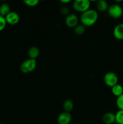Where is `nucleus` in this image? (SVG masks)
I'll return each mask as SVG.
<instances>
[{
    "label": "nucleus",
    "instance_id": "1",
    "mask_svg": "<svg viewBox=\"0 0 123 124\" xmlns=\"http://www.w3.org/2000/svg\"><path fill=\"white\" fill-rule=\"evenodd\" d=\"M98 18L97 12L94 9L86 10L82 13L80 16V21L82 25L84 27H90L96 23Z\"/></svg>",
    "mask_w": 123,
    "mask_h": 124
},
{
    "label": "nucleus",
    "instance_id": "2",
    "mask_svg": "<svg viewBox=\"0 0 123 124\" xmlns=\"http://www.w3.org/2000/svg\"><path fill=\"white\" fill-rule=\"evenodd\" d=\"M37 67V61L36 59H28L22 62L20 65V70L23 73H29L36 69Z\"/></svg>",
    "mask_w": 123,
    "mask_h": 124
},
{
    "label": "nucleus",
    "instance_id": "3",
    "mask_svg": "<svg viewBox=\"0 0 123 124\" xmlns=\"http://www.w3.org/2000/svg\"><path fill=\"white\" fill-rule=\"evenodd\" d=\"M72 6L76 12L82 13L90 8V2L89 0H75L73 2Z\"/></svg>",
    "mask_w": 123,
    "mask_h": 124
},
{
    "label": "nucleus",
    "instance_id": "4",
    "mask_svg": "<svg viewBox=\"0 0 123 124\" xmlns=\"http://www.w3.org/2000/svg\"><path fill=\"white\" fill-rule=\"evenodd\" d=\"M107 12L110 16L117 19L122 16L123 14V10L120 5L118 4H113L109 6Z\"/></svg>",
    "mask_w": 123,
    "mask_h": 124
},
{
    "label": "nucleus",
    "instance_id": "5",
    "mask_svg": "<svg viewBox=\"0 0 123 124\" xmlns=\"http://www.w3.org/2000/svg\"><path fill=\"white\" fill-rule=\"evenodd\" d=\"M104 82L108 87H113L118 84V77L114 72L109 71L105 74L104 76Z\"/></svg>",
    "mask_w": 123,
    "mask_h": 124
},
{
    "label": "nucleus",
    "instance_id": "6",
    "mask_svg": "<svg viewBox=\"0 0 123 124\" xmlns=\"http://www.w3.org/2000/svg\"><path fill=\"white\" fill-rule=\"evenodd\" d=\"M7 24L12 25H16L20 20L19 14L15 12H10L5 16Z\"/></svg>",
    "mask_w": 123,
    "mask_h": 124
},
{
    "label": "nucleus",
    "instance_id": "7",
    "mask_svg": "<svg viewBox=\"0 0 123 124\" xmlns=\"http://www.w3.org/2000/svg\"><path fill=\"white\" fill-rule=\"evenodd\" d=\"M65 24L69 28H75L78 23V17L74 13H69L67 15L65 19Z\"/></svg>",
    "mask_w": 123,
    "mask_h": 124
},
{
    "label": "nucleus",
    "instance_id": "8",
    "mask_svg": "<svg viewBox=\"0 0 123 124\" xmlns=\"http://www.w3.org/2000/svg\"><path fill=\"white\" fill-rule=\"evenodd\" d=\"M72 120V116L70 113L64 112L62 113L58 116L57 121L59 124H69Z\"/></svg>",
    "mask_w": 123,
    "mask_h": 124
},
{
    "label": "nucleus",
    "instance_id": "9",
    "mask_svg": "<svg viewBox=\"0 0 123 124\" xmlns=\"http://www.w3.org/2000/svg\"><path fill=\"white\" fill-rule=\"evenodd\" d=\"M113 34L116 39L123 40V23H120L115 27Z\"/></svg>",
    "mask_w": 123,
    "mask_h": 124
},
{
    "label": "nucleus",
    "instance_id": "10",
    "mask_svg": "<svg viewBox=\"0 0 123 124\" xmlns=\"http://www.w3.org/2000/svg\"><path fill=\"white\" fill-rule=\"evenodd\" d=\"M102 121L105 124H113L115 122V114L108 112L102 116Z\"/></svg>",
    "mask_w": 123,
    "mask_h": 124
},
{
    "label": "nucleus",
    "instance_id": "11",
    "mask_svg": "<svg viewBox=\"0 0 123 124\" xmlns=\"http://www.w3.org/2000/svg\"><path fill=\"white\" fill-rule=\"evenodd\" d=\"M96 9L101 12H104L107 11L109 8L108 3L105 0H99L96 2Z\"/></svg>",
    "mask_w": 123,
    "mask_h": 124
},
{
    "label": "nucleus",
    "instance_id": "12",
    "mask_svg": "<svg viewBox=\"0 0 123 124\" xmlns=\"http://www.w3.org/2000/svg\"><path fill=\"white\" fill-rule=\"evenodd\" d=\"M39 50L37 47H35V46L31 47L28 51L29 59H36V58H37V57L39 55Z\"/></svg>",
    "mask_w": 123,
    "mask_h": 124
},
{
    "label": "nucleus",
    "instance_id": "13",
    "mask_svg": "<svg viewBox=\"0 0 123 124\" xmlns=\"http://www.w3.org/2000/svg\"><path fill=\"white\" fill-rule=\"evenodd\" d=\"M112 93L115 96L118 97L123 93V87L121 85L116 84L112 87Z\"/></svg>",
    "mask_w": 123,
    "mask_h": 124
},
{
    "label": "nucleus",
    "instance_id": "14",
    "mask_svg": "<svg viewBox=\"0 0 123 124\" xmlns=\"http://www.w3.org/2000/svg\"><path fill=\"white\" fill-rule=\"evenodd\" d=\"M10 11V7L7 3H2L0 5V15L3 16H6Z\"/></svg>",
    "mask_w": 123,
    "mask_h": 124
},
{
    "label": "nucleus",
    "instance_id": "15",
    "mask_svg": "<svg viewBox=\"0 0 123 124\" xmlns=\"http://www.w3.org/2000/svg\"><path fill=\"white\" fill-rule=\"evenodd\" d=\"M63 108V110L65 112L70 113V111H72L74 108L73 102L70 99H67L64 102Z\"/></svg>",
    "mask_w": 123,
    "mask_h": 124
},
{
    "label": "nucleus",
    "instance_id": "16",
    "mask_svg": "<svg viewBox=\"0 0 123 124\" xmlns=\"http://www.w3.org/2000/svg\"><path fill=\"white\" fill-rule=\"evenodd\" d=\"M85 27L82 24L80 25H77V26L75 28H74V33L76 35H78V36H81L83 34H84V33L85 32Z\"/></svg>",
    "mask_w": 123,
    "mask_h": 124
},
{
    "label": "nucleus",
    "instance_id": "17",
    "mask_svg": "<svg viewBox=\"0 0 123 124\" xmlns=\"http://www.w3.org/2000/svg\"><path fill=\"white\" fill-rule=\"evenodd\" d=\"M115 122L123 124V110H118L115 114Z\"/></svg>",
    "mask_w": 123,
    "mask_h": 124
},
{
    "label": "nucleus",
    "instance_id": "18",
    "mask_svg": "<svg viewBox=\"0 0 123 124\" xmlns=\"http://www.w3.org/2000/svg\"><path fill=\"white\" fill-rule=\"evenodd\" d=\"M116 104L119 110H123V93L121 96L117 97Z\"/></svg>",
    "mask_w": 123,
    "mask_h": 124
},
{
    "label": "nucleus",
    "instance_id": "19",
    "mask_svg": "<svg viewBox=\"0 0 123 124\" xmlns=\"http://www.w3.org/2000/svg\"><path fill=\"white\" fill-rule=\"evenodd\" d=\"M24 2L29 7H35L38 5L39 1L38 0H25Z\"/></svg>",
    "mask_w": 123,
    "mask_h": 124
},
{
    "label": "nucleus",
    "instance_id": "20",
    "mask_svg": "<svg viewBox=\"0 0 123 124\" xmlns=\"http://www.w3.org/2000/svg\"><path fill=\"white\" fill-rule=\"evenodd\" d=\"M7 25L6 18L4 16L0 15V31H2Z\"/></svg>",
    "mask_w": 123,
    "mask_h": 124
},
{
    "label": "nucleus",
    "instance_id": "21",
    "mask_svg": "<svg viewBox=\"0 0 123 124\" xmlns=\"http://www.w3.org/2000/svg\"><path fill=\"white\" fill-rule=\"evenodd\" d=\"M60 13L66 16L69 14V8L68 7H66V6H62L60 8Z\"/></svg>",
    "mask_w": 123,
    "mask_h": 124
},
{
    "label": "nucleus",
    "instance_id": "22",
    "mask_svg": "<svg viewBox=\"0 0 123 124\" xmlns=\"http://www.w3.org/2000/svg\"><path fill=\"white\" fill-rule=\"evenodd\" d=\"M71 0H61L60 2L62 4H68L71 2Z\"/></svg>",
    "mask_w": 123,
    "mask_h": 124
},
{
    "label": "nucleus",
    "instance_id": "23",
    "mask_svg": "<svg viewBox=\"0 0 123 124\" xmlns=\"http://www.w3.org/2000/svg\"><path fill=\"white\" fill-rule=\"evenodd\" d=\"M69 124H71V123H70Z\"/></svg>",
    "mask_w": 123,
    "mask_h": 124
},
{
    "label": "nucleus",
    "instance_id": "24",
    "mask_svg": "<svg viewBox=\"0 0 123 124\" xmlns=\"http://www.w3.org/2000/svg\"><path fill=\"white\" fill-rule=\"evenodd\" d=\"M0 124H1V123H0Z\"/></svg>",
    "mask_w": 123,
    "mask_h": 124
}]
</instances>
